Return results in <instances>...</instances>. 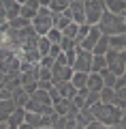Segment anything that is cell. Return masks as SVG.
Masks as SVG:
<instances>
[{"label":"cell","mask_w":126,"mask_h":129,"mask_svg":"<svg viewBox=\"0 0 126 129\" xmlns=\"http://www.w3.org/2000/svg\"><path fill=\"white\" fill-rule=\"evenodd\" d=\"M103 2H105V9H107L109 13L122 15L126 11V0H103Z\"/></svg>","instance_id":"obj_17"},{"label":"cell","mask_w":126,"mask_h":129,"mask_svg":"<svg viewBox=\"0 0 126 129\" xmlns=\"http://www.w3.org/2000/svg\"><path fill=\"white\" fill-rule=\"evenodd\" d=\"M124 73H126V69H124Z\"/></svg>","instance_id":"obj_51"},{"label":"cell","mask_w":126,"mask_h":129,"mask_svg":"<svg viewBox=\"0 0 126 129\" xmlns=\"http://www.w3.org/2000/svg\"><path fill=\"white\" fill-rule=\"evenodd\" d=\"M103 69H107V58L94 54V58H92V71H90V73H100Z\"/></svg>","instance_id":"obj_24"},{"label":"cell","mask_w":126,"mask_h":129,"mask_svg":"<svg viewBox=\"0 0 126 129\" xmlns=\"http://www.w3.org/2000/svg\"><path fill=\"white\" fill-rule=\"evenodd\" d=\"M13 99H15V103H17V108H26V103L30 101V95H28L24 88H17V90H13Z\"/></svg>","instance_id":"obj_22"},{"label":"cell","mask_w":126,"mask_h":129,"mask_svg":"<svg viewBox=\"0 0 126 129\" xmlns=\"http://www.w3.org/2000/svg\"><path fill=\"white\" fill-rule=\"evenodd\" d=\"M66 54V60H68V64H75V56H77V47H73V50H68V52H64Z\"/></svg>","instance_id":"obj_39"},{"label":"cell","mask_w":126,"mask_h":129,"mask_svg":"<svg viewBox=\"0 0 126 129\" xmlns=\"http://www.w3.org/2000/svg\"><path fill=\"white\" fill-rule=\"evenodd\" d=\"M56 88H58L62 99H73L77 95V88L73 86V82H60V84H56Z\"/></svg>","instance_id":"obj_16"},{"label":"cell","mask_w":126,"mask_h":129,"mask_svg":"<svg viewBox=\"0 0 126 129\" xmlns=\"http://www.w3.org/2000/svg\"><path fill=\"white\" fill-rule=\"evenodd\" d=\"M100 101H103V103H115L117 101V90H115V88L105 86L103 90H100Z\"/></svg>","instance_id":"obj_21"},{"label":"cell","mask_w":126,"mask_h":129,"mask_svg":"<svg viewBox=\"0 0 126 129\" xmlns=\"http://www.w3.org/2000/svg\"><path fill=\"white\" fill-rule=\"evenodd\" d=\"M71 82H73V86L79 90V88H86V84H88V73H81V71H75L73 73V78H71Z\"/></svg>","instance_id":"obj_23"},{"label":"cell","mask_w":126,"mask_h":129,"mask_svg":"<svg viewBox=\"0 0 126 129\" xmlns=\"http://www.w3.org/2000/svg\"><path fill=\"white\" fill-rule=\"evenodd\" d=\"M54 22H56V28H58V30H64V28H66L68 24L73 22V19L68 17V15L62 13V15H58V17H54Z\"/></svg>","instance_id":"obj_31"},{"label":"cell","mask_w":126,"mask_h":129,"mask_svg":"<svg viewBox=\"0 0 126 129\" xmlns=\"http://www.w3.org/2000/svg\"><path fill=\"white\" fill-rule=\"evenodd\" d=\"M92 58L94 54L83 47L77 45V56H75V64H73V71H81V73H90L92 71Z\"/></svg>","instance_id":"obj_6"},{"label":"cell","mask_w":126,"mask_h":129,"mask_svg":"<svg viewBox=\"0 0 126 129\" xmlns=\"http://www.w3.org/2000/svg\"><path fill=\"white\" fill-rule=\"evenodd\" d=\"M92 112H94V118L98 123L107 125V127H113V125H120L122 123V116H124V110L117 108L115 103H96L92 106Z\"/></svg>","instance_id":"obj_1"},{"label":"cell","mask_w":126,"mask_h":129,"mask_svg":"<svg viewBox=\"0 0 126 129\" xmlns=\"http://www.w3.org/2000/svg\"><path fill=\"white\" fill-rule=\"evenodd\" d=\"M0 129H9V127H7V123H0Z\"/></svg>","instance_id":"obj_47"},{"label":"cell","mask_w":126,"mask_h":129,"mask_svg":"<svg viewBox=\"0 0 126 129\" xmlns=\"http://www.w3.org/2000/svg\"><path fill=\"white\" fill-rule=\"evenodd\" d=\"M88 90H94V92H100L105 88V82H103V75L100 73H88V84H86Z\"/></svg>","instance_id":"obj_15"},{"label":"cell","mask_w":126,"mask_h":129,"mask_svg":"<svg viewBox=\"0 0 126 129\" xmlns=\"http://www.w3.org/2000/svg\"><path fill=\"white\" fill-rule=\"evenodd\" d=\"M100 35H103V32L98 30V26H92L90 35H88V37L83 39V41H81V45H79V47H83V50L92 52V50H94V45H96V41H98V39H100Z\"/></svg>","instance_id":"obj_11"},{"label":"cell","mask_w":126,"mask_h":129,"mask_svg":"<svg viewBox=\"0 0 126 129\" xmlns=\"http://www.w3.org/2000/svg\"><path fill=\"white\" fill-rule=\"evenodd\" d=\"M5 82H7V73H5V71H0V86H5Z\"/></svg>","instance_id":"obj_45"},{"label":"cell","mask_w":126,"mask_h":129,"mask_svg":"<svg viewBox=\"0 0 126 129\" xmlns=\"http://www.w3.org/2000/svg\"><path fill=\"white\" fill-rule=\"evenodd\" d=\"M71 2H86V0H71Z\"/></svg>","instance_id":"obj_48"},{"label":"cell","mask_w":126,"mask_h":129,"mask_svg":"<svg viewBox=\"0 0 126 129\" xmlns=\"http://www.w3.org/2000/svg\"><path fill=\"white\" fill-rule=\"evenodd\" d=\"M39 88H43V90H51V88H54V82H51V80H39Z\"/></svg>","instance_id":"obj_40"},{"label":"cell","mask_w":126,"mask_h":129,"mask_svg":"<svg viewBox=\"0 0 126 129\" xmlns=\"http://www.w3.org/2000/svg\"><path fill=\"white\" fill-rule=\"evenodd\" d=\"M47 39H49L51 43H60V41L64 39V35H62V30H58V28L54 26V28H51L49 32H47Z\"/></svg>","instance_id":"obj_32"},{"label":"cell","mask_w":126,"mask_h":129,"mask_svg":"<svg viewBox=\"0 0 126 129\" xmlns=\"http://www.w3.org/2000/svg\"><path fill=\"white\" fill-rule=\"evenodd\" d=\"M41 129H54V127H41Z\"/></svg>","instance_id":"obj_50"},{"label":"cell","mask_w":126,"mask_h":129,"mask_svg":"<svg viewBox=\"0 0 126 129\" xmlns=\"http://www.w3.org/2000/svg\"><path fill=\"white\" fill-rule=\"evenodd\" d=\"M22 88L28 92V95H32V92H34L36 88H39V82H30V84H26V86H22Z\"/></svg>","instance_id":"obj_41"},{"label":"cell","mask_w":126,"mask_h":129,"mask_svg":"<svg viewBox=\"0 0 126 129\" xmlns=\"http://www.w3.org/2000/svg\"><path fill=\"white\" fill-rule=\"evenodd\" d=\"M73 73H75V71H73L71 64H58V62H54V67H51V82H54V86L60 84V82H71Z\"/></svg>","instance_id":"obj_7"},{"label":"cell","mask_w":126,"mask_h":129,"mask_svg":"<svg viewBox=\"0 0 126 129\" xmlns=\"http://www.w3.org/2000/svg\"><path fill=\"white\" fill-rule=\"evenodd\" d=\"M83 7H86V22L90 26H96L100 22V17H103V13L107 11L103 0H86Z\"/></svg>","instance_id":"obj_5"},{"label":"cell","mask_w":126,"mask_h":129,"mask_svg":"<svg viewBox=\"0 0 126 129\" xmlns=\"http://www.w3.org/2000/svg\"><path fill=\"white\" fill-rule=\"evenodd\" d=\"M30 99L41 101V103H45V106H54V101H51V97H49V90H43V88H36L30 95Z\"/></svg>","instance_id":"obj_20"},{"label":"cell","mask_w":126,"mask_h":129,"mask_svg":"<svg viewBox=\"0 0 126 129\" xmlns=\"http://www.w3.org/2000/svg\"><path fill=\"white\" fill-rule=\"evenodd\" d=\"M30 24H32L30 19H26V17H22V15H19V17L11 19V22H9V26L13 28V30H22V28H28Z\"/></svg>","instance_id":"obj_28"},{"label":"cell","mask_w":126,"mask_h":129,"mask_svg":"<svg viewBox=\"0 0 126 129\" xmlns=\"http://www.w3.org/2000/svg\"><path fill=\"white\" fill-rule=\"evenodd\" d=\"M64 15H68V17H71L73 22H77V24H88L86 22V7H83V2H71V7L64 11Z\"/></svg>","instance_id":"obj_8"},{"label":"cell","mask_w":126,"mask_h":129,"mask_svg":"<svg viewBox=\"0 0 126 129\" xmlns=\"http://www.w3.org/2000/svg\"><path fill=\"white\" fill-rule=\"evenodd\" d=\"M105 58H107V69L111 71V73L115 75H122L126 69V50H109L107 54H105Z\"/></svg>","instance_id":"obj_4"},{"label":"cell","mask_w":126,"mask_h":129,"mask_svg":"<svg viewBox=\"0 0 126 129\" xmlns=\"http://www.w3.org/2000/svg\"><path fill=\"white\" fill-rule=\"evenodd\" d=\"M17 129H34V127H32V125H28V123H24V125H19Z\"/></svg>","instance_id":"obj_46"},{"label":"cell","mask_w":126,"mask_h":129,"mask_svg":"<svg viewBox=\"0 0 126 129\" xmlns=\"http://www.w3.org/2000/svg\"><path fill=\"white\" fill-rule=\"evenodd\" d=\"M98 26V30L103 32V35H107V37H115V35H124L126 32V22L122 15L117 13H109V11H105L103 17H100V22L96 24Z\"/></svg>","instance_id":"obj_2"},{"label":"cell","mask_w":126,"mask_h":129,"mask_svg":"<svg viewBox=\"0 0 126 129\" xmlns=\"http://www.w3.org/2000/svg\"><path fill=\"white\" fill-rule=\"evenodd\" d=\"M79 26H81V24L71 22V24H68V26L62 30V35H64V37H68V39H75V37H77V32H79Z\"/></svg>","instance_id":"obj_30"},{"label":"cell","mask_w":126,"mask_h":129,"mask_svg":"<svg viewBox=\"0 0 126 129\" xmlns=\"http://www.w3.org/2000/svg\"><path fill=\"white\" fill-rule=\"evenodd\" d=\"M51 45H54V43H51L47 37H39V43H36V50L41 52V58H43V56H49V50H51Z\"/></svg>","instance_id":"obj_25"},{"label":"cell","mask_w":126,"mask_h":129,"mask_svg":"<svg viewBox=\"0 0 126 129\" xmlns=\"http://www.w3.org/2000/svg\"><path fill=\"white\" fill-rule=\"evenodd\" d=\"M54 62H56V58H51V56H43V58L39 60L41 67H47V69H51V67H54Z\"/></svg>","instance_id":"obj_36"},{"label":"cell","mask_w":126,"mask_h":129,"mask_svg":"<svg viewBox=\"0 0 126 129\" xmlns=\"http://www.w3.org/2000/svg\"><path fill=\"white\" fill-rule=\"evenodd\" d=\"M68 7H71V0H51L49 9H51V13H54V17H58V15H62Z\"/></svg>","instance_id":"obj_19"},{"label":"cell","mask_w":126,"mask_h":129,"mask_svg":"<svg viewBox=\"0 0 126 129\" xmlns=\"http://www.w3.org/2000/svg\"><path fill=\"white\" fill-rule=\"evenodd\" d=\"M122 17H124V22H126V11H124V13H122Z\"/></svg>","instance_id":"obj_49"},{"label":"cell","mask_w":126,"mask_h":129,"mask_svg":"<svg viewBox=\"0 0 126 129\" xmlns=\"http://www.w3.org/2000/svg\"><path fill=\"white\" fill-rule=\"evenodd\" d=\"M17 110V103L15 99H5V101H0V123H7L9 116Z\"/></svg>","instance_id":"obj_10"},{"label":"cell","mask_w":126,"mask_h":129,"mask_svg":"<svg viewBox=\"0 0 126 129\" xmlns=\"http://www.w3.org/2000/svg\"><path fill=\"white\" fill-rule=\"evenodd\" d=\"M9 19H7V9L5 5H2V0H0V24H7Z\"/></svg>","instance_id":"obj_43"},{"label":"cell","mask_w":126,"mask_h":129,"mask_svg":"<svg viewBox=\"0 0 126 129\" xmlns=\"http://www.w3.org/2000/svg\"><path fill=\"white\" fill-rule=\"evenodd\" d=\"M109 47H113V50H126V35L109 37Z\"/></svg>","instance_id":"obj_26"},{"label":"cell","mask_w":126,"mask_h":129,"mask_svg":"<svg viewBox=\"0 0 126 129\" xmlns=\"http://www.w3.org/2000/svg\"><path fill=\"white\" fill-rule=\"evenodd\" d=\"M5 99H13V92L7 86H0V101H5Z\"/></svg>","instance_id":"obj_37"},{"label":"cell","mask_w":126,"mask_h":129,"mask_svg":"<svg viewBox=\"0 0 126 129\" xmlns=\"http://www.w3.org/2000/svg\"><path fill=\"white\" fill-rule=\"evenodd\" d=\"M54 26H56V22H54L51 9L49 7H41L39 13H36L34 19H32V28L36 30V35H39V37H47V32H49Z\"/></svg>","instance_id":"obj_3"},{"label":"cell","mask_w":126,"mask_h":129,"mask_svg":"<svg viewBox=\"0 0 126 129\" xmlns=\"http://www.w3.org/2000/svg\"><path fill=\"white\" fill-rule=\"evenodd\" d=\"M26 112H34V114H41V116H49V114H54V106H45V103H41V101L30 99V101L26 103Z\"/></svg>","instance_id":"obj_9"},{"label":"cell","mask_w":126,"mask_h":129,"mask_svg":"<svg viewBox=\"0 0 126 129\" xmlns=\"http://www.w3.org/2000/svg\"><path fill=\"white\" fill-rule=\"evenodd\" d=\"M2 5H5V9H7V19H9V22L22 15V5H19L17 0H2Z\"/></svg>","instance_id":"obj_14"},{"label":"cell","mask_w":126,"mask_h":129,"mask_svg":"<svg viewBox=\"0 0 126 129\" xmlns=\"http://www.w3.org/2000/svg\"><path fill=\"white\" fill-rule=\"evenodd\" d=\"M24 123H26V108H17V110L9 116L7 127H9V129H17L19 125H24Z\"/></svg>","instance_id":"obj_12"},{"label":"cell","mask_w":126,"mask_h":129,"mask_svg":"<svg viewBox=\"0 0 126 129\" xmlns=\"http://www.w3.org/2000/svg\"><path fill=\"white\" fill-rule=\"evenodd\" d=\"M96 103H100V92L90 90L88 97H86V108H92V106H96Z\"/></svg>","instance_id":"obj_33"},{"label":"cell","mask_w":126,"mask_h":129,"mask_svg":"<svg viewBox=\"0 0 126 129\" xmlns=\"http://www.w3.org/2000/svg\"><path fill=\"white\" fill-rule=\"evenodd\" d=\"M60 54H62V47H60V43H54V45H51V50H49V56H51V58H58Z\"/></svg>","instance_id":"obj_38"},{"label":"cell","mask_w":126,"mask_h":129,"mask_svg":"<svg viewBox=\"0 0 126 129\" xmlns=\"http://www.w3.org/2000/svg\"><path fill=\"white\" fill-rule=\"evenodd\" d=\"M60 47H62V52H68V50H73V47H77V43H75V39L64 37L62 41H60Z\"/></svg>","instance_id":"obj_34"},{"label":"cell","mask_w":126,"mask_h":129,"mask_svg":"<svg viewBox=\"0 0 126 129\" xmlns=\"http://www.w3.org/2000/svg\"><path fill=\"white\" fill-rule=\"evenodd\" d=\"M109 50H111V47H109V37H107V35H100V39L96 41V45H94V50H92V54L105 56Z\"/></svg>","instance_id":"obj_18"},{"label":"cell","mask_w":126,"mask_h":129,"mask_svg":"<svg viewBox=\"0 0 126 129\" xmlns=\"http://www.w3.org/2000/svg\"><path fill=\"white\" fill-rule=\"evenodd\" d=\"M100 75H103V82H105V86H109V88H115V82H117V75H115V73H111L109 69H103V71H100Z\"/></svg>","instance_id":"obj_27"},{"label":"cell","mask_w":126,"mask_h":129,"mask_svg":"<svg viewBox=\"0 0 126 129\" xmlns=\"http://www.w3.org/2000/svg\"><path fill=\"white\" fill-rule=\"evenodd\" d=\"M90 30H92L90 24H81V26H79V32H77V37H75V43H77V45H81V41L90 35Z\"/></svg>","instance_id":"obj_29"},{"label":"cell","mask_w":126,"mask_h":129,"mask_svg":"<svg viewBox=\"0 0 126 129\" xmlns=\"http://www.w3.org/2000/svg\"><path fill=\"white\" fill-rule=\"evenodd\" d=\"M39 80H51V69L39 64Z\"/></svg>","instance_id":"obj_35"},{"label":"cell","mask_w":126,"mask_h":129,"mask_svg":"<svg viewBox=\"0 0 126 129\" xmlns=\"http://www.w3.org/2000/svg\"><path fill=\"white\" fill-rule=\"evenodd\" d=\"M39 9H41V2L39 0H28L26 5H22V17H26V19H34V15L39 13Z\"/></svg>","instance_id":"obj_13"},{"label":"cell","mask_w":126,"mask_h":129,"mask_svg":"<svg viewBox=\"0 0 126 129\" xmlns=\"http://www.w3.org/2000/svg\"><path fill=\"white\" fill-rule=\"evenodd\" d=\"M49 97H51V101H54V103H58L60 101V99H62V97H60V92H58V88H51V90H49Z\"/></svg>","instance_id":"obj_42"},{"label":"cell","mask_w":126,"mask_h":129,"mask_svg":"<svg viewBox=\"0 0 126 129\" xmlns=\"http://www.w3.org/2000/svg\"><path fill=\"white\" fill-rule=\"evenodd\" d=\"M117 99L126 101V86H124V88H117Z\"/></svg>","instance_id":"obj_44"}]
</instances>
